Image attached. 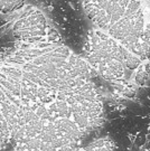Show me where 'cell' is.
<instances>
[{"instance_id":"7a4b0ae2","label":"cell","mask_w":150,"mask_h":151,"mask_svg":"<svg viewBox=\"0 0 150 151\" xmlns=\"http://www.w3.org/2000/svg\"><path fill=\"white\" fill-rule=\"evenodd\" d=\"M84 12L97 27L137 56L147 55L142 0H81Z\"/></svg>"},{"instance_id":"30bf717a","label":"cell","mask_w":150,"mask_h":151,"mask_svg":"<svg viewBox=\"0 0 150 151\" xmlns=\"http://www.w3.org/2000/svg\"><path fill=\"white\" fill-rule=\"evenodd\" d=\"M144 40H145V43L150 47V19L146 24L145 32H144Z\"/></svg>"},{"instance_id":"ba28073f","label":"cell","mask_w":150,"mask_h":151,"mask_svg":"<svg viewBox=\"0 0 150 151\" xmlns=\"http://www.w3.org/2000/svg\"><path fill=\"white\" fill-rule=\"evenodd\" d=\"M86 149L87 150H112V149H115V147L111 140L99 139V140L92 142Z\"/></svg>"},{"instance_id":"8fae6325","label":"cell","mask_w":150,"mask_h":151,"mask_svg":"<svg viewBox=\"0 0 150 151\" xmlns=\"http://www.w3.org/2000/svg\"><path fill=\"white\" fill-rule=\"evenodd\" d=\"M1 145H2V143H1V140H0V148H1Z\"/></svg>"},{"instance_id":"5b68a950","label":"cell","mask_w":150,"mask_h":151,"mask_svg":"<svg viewBox=\"0 0 150 151\" xmlns=\"http://www.w3.org/2000/svg\"><path fill=\"white\" fill-rule=\"evenodd\" d=\"M34 6L38 7L40 10L48 12L50 20L57 26L63 37H66L70 28H73V24L79 22L77 15L81 10L76 7L79 6L77 0H35Z\"/></svg>"},{"instance_id":"9c48e42d","label":"cell","mask_w":150,"mask_h":151,"mask_svg":"<svg viewBox=\"0 0 150 151\" xmlns=\"http://www.w3.org/2000/svg\"><path fill=\"white\" fill-rule=\"evenodd\" d=\"M149 65H140L138 67V72H137V75H136V81L139 84H144L149 75Z\"/></svg>"},{"instance_id":"3957f363","label":"cell","mask_w":150,"mask_h":151,"mask_svg":"<svg viewBox=\"0 0 150 151\" xmlns=\"http://www.w3.org/2000/svg\"><path fill=\"white\" fill-rule=\"evenodd\" d=\"M127 49L103 30H91L83 44V54L89 66L110 82L122 81L125 75Z\"/></svg>"},{"instance_id":"52a82bcc","label":"cell","mask_w":150,"mask_h":151,"mask_svg":"<svg viewBox=\"0 0 150 151\" xmlns=\"http://www.w3.org/2000/svg\"><path fill=\"white\" fill-rule=\"evenodd\" d=\"M27 0H0V14L10 15L27 5Z\"/></svg>"},{"instance_id":"6da1fadb","label":"cell","mask_w":150,"mask_h":151,"mask_svg":"<svg viewBox=\"0 0 150 151\" xmlns=\"http://www.w3.org/2000/svg\"><path fill=\"white\" fill-rule=\"evenodd\" d=\"M103 122L87 63L57 30L0 62V140L15 150H71Z\"/></svg>"},{"instance_id":"277c9868","label":"cell","mask_w":150,"mask_h":151,"mask_svg":"<svg viewBox=\"0 0 150 151\" xmlns=\"http://www.w3.org/2000/svg\"><path fill=\"white\" fill-rule=\"evenodd\" d=\"M11 29L19 43H32L47 37L56 29L38 7L27 4L9 15Z\"/></svg>"},{"instance_id":"8992f818","label":"cell","mask_w":150,"mask_h":151,"mask_svg":"<svg viewBox=\"0 0 150 151\" xmlns=\"http://www.w3.org/2000/svg\"><path fill=\"white\" fill-rule=\"evenodd\" d=\"M18 45L12 32L9 15L0 14V62L6 58Z\"/></svg>"}]
</instances>
